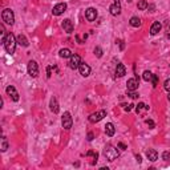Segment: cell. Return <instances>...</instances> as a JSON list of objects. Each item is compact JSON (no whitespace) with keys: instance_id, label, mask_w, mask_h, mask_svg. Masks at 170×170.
<instances>
[{"instance_id":"cell-1","label":"cell","mask_w":170,"mask_h":170,"mask_svg":"<svg viewBox=\"0 0 170 170\" xmlns=\"http://www.w3.org/2000/svg\"><path fill=\"white\" fill-rule=\"evenodd\" d=\"M16 44H17L16 37L13 36V35H12L11 32H8V33H7V36H6V39H4V41H3V45H4V48H6L7 53H10V55L15 53Z\"/></svg>"},{"instance_id":"cell-2","label":"cell","mask_w":170,"mask_h":170,"mask_svg":"<svg viewBox=\"0 0 170 170\" xmlns=\"http://www.w3.org/2000/svg\"><path fill=\"white\" fill-rule=\"evenodd\" d=\"M104 155H105V158H106V159L112 162V161L117 159V158L120 157V151H118L117 147H114V146L109 145V146H106L105 149H104Z\"/></svg>"},{"instance_id":"cell-3","label":"cell","mask_w":170,"mask_h":170,"mask_svg":"<svg viewBox=\"0 0 170 170\" xmlns=\"http://www.w3.org/2000/svg\"><path fill=\"white\" fill-rule=\"evenodd\" d=\"M2 19L6 24L13 25V23H15V15H13V11L10 10V8H6V10L2 12Z\"/></svg>"},{"instance_id":"cell-4","label":"cell","mask_w":170,"mask_h":170,"mask_svg":"<svg viewBox=\"0 0 170 170\" xmlns=\"http://www.w3.org/2000/svg\"><path fill=\"white\" fill-rule=\"evenodd\" d=\"M61 125H62V128H64V129H66V130H69V129L72 128L73 120H72V116H70L69 112H65V113L62 114V117H61Z\"/></svg>"},{"instance_id":"cell-5","label":"cell","mask_w":170,"mask_h":170,"mask_svg":"<svg viewBox=\"0 0 170 170\" xmlns=\"http://www.w3.org/2000/svg\"><path fill=\"white\" fill-rule=\"evenodd\" d=\"M104 117H106V110H98L96 112V113H92L91 116H89V122H92V124H96L98 121H101Z\"/></svg>"},{"instance_id":"cell-6","label":"cell","mask_w":170,"mask_h":170,"mask_svg":"<svg viewBox=\"0 0 170 170\" xmlns=\"http://www.w3.org/2000/svg\"><path fill=\"white\" fill-rule=\"evenodd\" d=\"M28 74L31 76V77H37L39 76V65H37V62L36 61H33V60H31L28 62Z\"/></svg>"},{"instance_id":"cell-7","label":"cell","mask_w":170,"mask_h":170,"mask_svg":"<svg viewBox=\"0 0 170 170\" xmlns=\"http://www.w3.org/2000/svg\"><path fill=\"white\" fill-rule=\"evenodd\" d=\"M109 12H110V15H113V16H118L120 13H121V2H120V0H114L113 4L109 7Z\"/></svg>"},{"instance_id":"cell-8","label":"cell","mask_w":170,"mask_h":170,"mask_svg":"<svg viewBox=\"0 0 170 170\" xmlns=\"http://www.w3.org/2000/svg\"><path fill=\"white\" fill-rule=\"evenodd\" d=\"M81 57H80L79 55H72L70 56V59H69V68L70 69H79V66L80 64H81Z\"/></svg>"},{"instance_id":"cell-9","label":"cell","mask_w":170,"mask_h":170,"mask_svg":"<svg viewBox=\"0 0 170 170\" xmlns=\"http://www.w3.org/2000/svg\"><path fill=\"white\" fill-rule=\"evenodd\" d=\"M66 11V4L65 3H59V4H56L55 7H53V10H52V13L55 16H60L62 15Z\"/></svg>"},{"instance_id":"cell-10","label":"cell","mask_w":170,"mask_h":170,"mask_svg":"<svg viewBox=\"0 0 170 170\" xmlns=\"http://www.w3.org/2000/svg\"><path fill=\"white\" fill-rule=\"evenodd\" d=\"M6 92H7V95L12 98V101H15V102L19 101V98H20V97H19V93H17V91H16V88H15V87H12V85L7 87Z\"/></svg>"},{"instance_id":"cell-11","label":"cell","mask_w":170,"mask_h":170,"mask_svg":"<svg viewBox=\"0 0 170 170\" xmlns=\"http://www.w3.org/2000/svg\"><path fill=\"white\" fill-rule=\"evenodd\" d=\"M85 17H87L88 21H95L96 17H97V11H96V8L89 7L88 10L85 11Z\"/></svg>"},{"instance_id":"cell-12","label":"cell","mask_w":170,"mask_h":170,"mask_svg":"<svg viewBox=\"0 0 170 170\" xmlns=\"http://www.w3.org/2000/svg\"><path fill=\"white\" fill-rule=\"evenodd\" d=\"M79 72L83 77H88V76L91 74V66H89L88 64H85V62H81L80 66H79Z\"/></svg>"},{"instance_id":"cell-13","label":"cell","mask_w":170,"mask_h":170,"mask_svg":"<svg viewBox=\"0 0 170 170\" xmlns=\"http://www.w3.org/2000/svg\"><path fill=\"white\" fill-rule=\"evenodd\" d=\"M138 79L137 77H133V79H129L128 83H126V88L128 91H137L138 89Z\"/></svg>"},{"instance_id":"cell-14","label":"cell","mask_w":170,"mask_h":170,"mask_svg":"<svg viewBox=\"0 0 170 170\" xmlns=\"http://www.w3.org/2000/svg\"><path fill=\"white\" fill-rule=\"evenodd\" d=\"M146 157H147V159H149V161L154 162V161L158 159V153L154 149H147L146 150Z\"/></svg>"},{"instance_id":"cell-15","label":"cell","mask_w":170,"mask_h":170,"mask_svg":"<svg viewBox=\"0 0 170 170\" xmlns=\"http://www.w3.org/2000/svg\"><path fill=\"white\" fill-rule=\"evenodd\" d=\"M62 28H64V31L66 33H72L73 32V24L72 21H70L69 19H65L64 21H62Z\"/></svg>"},{"instance_id":"cell-16","label":"cell","mask_w":170,"mask_h":170,"mask_svg":"<svg viewBox=\"0 0 170 170\" xmlns=\"http://www.w3.org/2000/svg\"><path fill=\"white\" fill-rule=\"evenodd\" d=\"M16 41H17V44H19V45H21V47H28V45H29L28 39H27L24 35H21V33L16 36Z\"/></svg>"},{"instance_id":"cell-17","label":"cell","mask_w":170,"mask_h":170,"mask_svg":"<svg viewBox=\"0 0 170 170\" xmlns=\"http://www.w3.org/2000/svg\"><path fill=\"white\" fill-rule=\"evenodd\" d=\"M161 28H162V24L159 23V21H154L153 24H151V27H150V35H157L159 31H161Z\"/></svg>"},{"instance_id":"cell-18","label":"cell","mask_w":170,"mask_h":170,"mask_svg":"<svg viewBox=\"0 0 170 170\" xmlns=\"http://www.w3.org/2000/svg\"><path fill=\"white\" fill-rule=\"evenodd\" d=\"M105 133H106V136H108V137H113L114 136L116 128H114V125L112 122H108L105 125Z\"/></svg>"},{"instance_id":"cell-19","label":"cell","mask_w":170,"mask_h":170,"mask_svg":"<svg viewBox=\"0 0 170 170\" xmlns=\"http://www.w3.org/2000/svg\"><path fill=\"white\" fill-rule=\"evenodd\" d=\"M49 106H51V110L53 112V113H59V102H57V98L56 97H52L51 98V102H49Z\"/></svg>"},{"instance_id":"cell-20","label":"cell","mask_w":170,"mask_h":170,"mask_svg":"<svg viewBox=\"0 0 170 170\" xmlns=\"http://www.w3.org/2000/svg\"><path fill=\"white\" fill-rule=\"evenodd\" d=\"M126 74V68H125L124 64H117V68H116V76L117 77H122V76Z\"/></svg>"},{"instance_id":"cell-21","label":"cell","mask_w":170,"mask_h":170,"mask_svg":"<svg viewBox=\"0 0 170 170\" xmlns=\"http://www.w3.org/2000/svg\"><path fill=\"white\" fill-rule=\"evenodd\" d=\"M59 55H60V57H62V59H70L72 52H70V49H68V48H62V49H60Z\"/></svg>"},{"instance_id":"cell-22","label":"cell","mask_w":170,"mask_h":170,"mask_svg":"<svg viewBox=\"0 0 170 170\" xmlns=\"http://www.w3.org/2000/svg\"><path fill=\"white\" fill-rule=\"evenodd\" d=\"M129 24H130L132 27H134V28H138V27L141 25V19L138 16H133V17H130Z\"/></svg>"},{"instance_id":"cell-23","label":"cell","mask_w":170,"mask_h":170,"mask_svg":"<svg viewBox=\"0 0 170 170\" xmlns=\"http://www.w3.org/2000/svg\"><path fill=\"white\" fill-rule=\"evenodd\" d=\"M147 109H149V106H147L146 104H144V102H140V104L137 105V108H136V112H137V113H142V112H146Z\"/></svg>"},{"instance_id":"cell-24","label":"cell","mask_w":170,"mask_h":170,"mask_svg":"<svg viewBox=\"0 0 170 170\" xmlns=\"http://www.w3.org/2000/svg\"><path fill=\"white\" fill-rule=\"evenodd\" d=\"M153 73L150 72V70H145L144 72V74H142V79L145 80V81H151V80H153Z\"/></svg>"},{"instance_id":"cell-25","label":"cell","mask_w":170,"mask_h":170,"mask_svg":"<svg viewBox=\"0 0 170 170\" xmlns=\"http://www.w3.org/2000/svg\"><path fill=\"white\" fill-rule=\"evenodd\" d=\"M147 6H149V4H147V2H146V0H140V2H138V4H137L138 10H141V11L146 10V8H147Z\"/></svg>"},{"instance_id":"cell-26","label":"cell","mask_w":170,"mask_h":170,"mask_svg":"<svg viewBox=\"0 0 170 170\" xmlns=\"http://www.w3.org/2000/svg\"><path fill=\"white\" fill-rule=\"evenodd\" d=\"M162 159L164 161H169L170 159V151L169 150H166V151H164V153H162Z\"/></svg>"},{"instance_id":"cell-27","label":"cell","mask_w":170,"mask_h":170,"mask_svg":"<svg viewBox=\"0 0 170 170\" xmlns=\"http://www.w3.org/2000/svg\"><path fill=\"white\" fill-rule=\"evenodd\" d=\"M95 55H96L97 57H101V56H102V49H101L100 47H96V48H95Z\"/></svg>"},{"instance_id":"cell-28","label":"cell","mask_w":170,"mask_h":170,"mask_svg":"<svg viewBox=\"0 0 170 170\" xmlns=\"http://www.w3.org/2000/svg\"><path fill=\"white\" fill-rule=\"evenodd\" d=\"M128 96L130 98H138V95L136 93V91H128Z\"/></svg>"},{"instance_id":"cell-29","label":"cell","mask_w":170,"mask_h":170,"mask_svg":"<svg viewBox=\"0 0 170 170\" xmlns=\"http://www.w3.org/2000/svg\"><path fill=\"white\" fill-rule=\"evenodd\" d=\"M164 88H165V91H168V92H170V79H168L164 83Z\"/></svg>"},{"instance_id":"cell-30","label":"cell","mask_w":170,"mask_h":170,"mask_svg":"<svg viewBox=\"0 0 170 170\" xmlns=\"http://www.w3.org/2000/svg\"><path fill=\"white\" fill-rule=\"evenodd\" d=\"M7 149H8V142L6 141V138H4V140H3V145H2V150L6 151Z\"/></svg>"},{"instance_id":"cell-31","label":"cell","mask_w":170,"mask_h":170,"mask_svg":"<svg viewBox=\"0 0 170 170\" xmlns=\"http://www.w3.org/2000/svg\"><path fill=\"white\" fill-rule=\"evenodd\" d=\"M151 83H153V87H157V83H158V76H157V74L153 76V80H151Z\"/></svg>"},{"instance_id":"cell-32","label":"cell","mask_w":170,"mask_h":170,"mask_svg":"<svg viewBox=\"0 0 170 170\" xmlns=\"http://www.w3.org/2000/svg\"><path fill=\"white\" fill-rule=\"evenodd\" d=\"M147 125H149V126H150V129H153L154 128V121H151V120H146V121H145Z\"/></svg>"},{"instance_id":"cell-33","label":"cell","mask_w":170,"mask_h":170,"mask_svg":"<svg viewBox=\"0 0 170 170\" xmlns=\"http://www.w3.org/2000/svg\"><path fill=\"white\" fill-rule=\"evenodd\" d=\"M133 106H134V105H132V104H130V105H124V109L126 110V112H130Z\"/></svg>"},{"instance_id":"cell-34","label":"cell","mask_w":170,"mask_h":170,"mask_svg":"<svg viewBox=\"0 0 170 170\" xmlns=\"http://www.w3.org/2000/svg\"><path fill=\"white\" fill-rule=\"evenodd\" d=\"M84 39H87V35H85V36H84ZM76 40H77V41H79V44H83V43H84L83 40L80 39V36H79V35H76Z\"/></svg>"},{"instance_id":"cell-35","label":"cell","mask_w":170,"mask_h":170,"mask_svg":"<svg viewBox=\"0 0 170 170\" xmlns=\"http://www.w3.org/2000/svg\"><path fill=\"white\" fill-rule=\"evenodd\" d=\"M118 147H120V149H122V150H125V149H126V145H125V144H122V142H118V145H117Z\"/></svg>"},{"instance_id":"cell-36","label":"cell","mask_w":170,"mask_h":170,"mask_svg":"<svg viewBox=\"0 0 170 170\" xmlns=\"http://www.w3.org/2000/svg\"><path fill=\"white\" fill-rule=\"evenodd\" d=\"M154 8H155L154 4H149V6H147V10H150V12H154Z\"/></svg>"},{"instance_id":"cell-37","label":"cell","mask_w":170,"mask_h":170,"mask_svg":"<svg viewBox=\"0 0 170 170\" xmlns=\"http://www.w3.org/2000/svg\"><path fill=\"white\" fill-rule=\"evenodd\" d=\"M93 137H95V136H93V133H92V132H89V133H88V141H92V140H93Z\"/></svg>"},{"instance_id":"cell-38","label":"cell","mask_w":170,"mask_h":170,"mask_svg":"<svg viewBox=\"0 0 170 170\" xmlns=\"http://www.w3.org/2000/svg\"><path fill=\"white\" fill-rule=\"evenodd\" d=\"M136 159H137V162H138V164H141V162H142V158H141V155H140V154H137V155H136Z\"/></svg>"},{"instance_id":"cell-39","label":"cell","mask_w":170,"mask_h":170,"mask_svg":"<svg viewBox=\"0 0 170 170\" xmlns=\"http://www.w3.org/2000/svg\"><path fill=\"white\" fill-rule=\"evenodd\" d=\"M166 37L170 40V27H169V28H168V32H166Z\"/></svg>"},{"instance_id":"cell-40","label":"cell","mask_w":170,"mask_h":170,"mask_svg":"<svg viewBox=\"0 0 170 170\" xmlns=\"http://www.w3.org/2000/svg\"><path fill=\"white\" fill-rule=\"evenodd\" d=\"M168 100L170 101V92H169V95H168Z\"/></svg>"}]
</instances>
